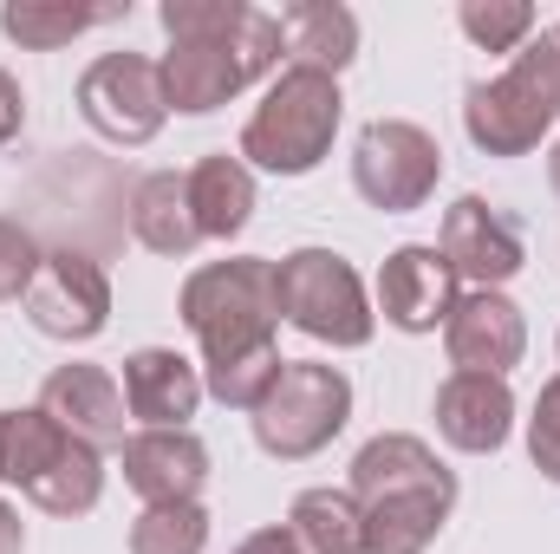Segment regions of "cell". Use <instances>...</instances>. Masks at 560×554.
<instances>
[{
	"mask_svg": "<svg viewBox=\"0 0 560 554\" xmlns=\"http://www.w3.org/2000/svg\"><path fill=\"white\" fill-rule=\"evenodd\" d=\"M202 405V372L170 353V346H138L125 359V412L143 430H189V417Z\"/></svg>",
	"mask_w": 560,
	"mask_h": 554,
	"instance_id": "18",
	"label": "cell"
},
{
	"mask_svg": "<svg viewBox=\"0 0 560 554\" xmlns=\"http://www.w3.org/2000/svg\"><path fill=\"white\" fill-rule=\"evenodd\" d=\"M443 353L456 372H482V379H509L528 353V320L509 293L495 287H476L450 307L443 320Z\"/></svg>",
	"mask_w": 560,
	"mask_h": 554,
	"instance_id": "11",
	"label": "cell"
},
{
	"mask_svg": "<svg viewBox=\"0 0 560 554\" xmlns=\"http://www.w3.org/2000/svg\"><path fill=\"white\" fill-rule=\"evenodd\" d=\"M443 176V150L423 125H405V118H372L359 143H352V183L372 209L385 216H405V209H423L430 189Z\"/></svg>",
	"mask_w": 560,
	"mask_h": 554,
	"instance_id": "8",
	"label": "cell"
},
{
	"mask_svg": "<svg viewBox=\"0 0 560 554\" xmlns=\"http://www.w3.org/2000/svg\"><path fill=\"white\" fill-rule=\"evenodd\" d=\"M515 424V392L509 379H482V372H450L436 385V437L463 457H495L509 443Z\"/></svg>",
	"mask_w": 560,
	"mask_h": 554,
	"instance_id": "16",
	"label": "cell"
},
{
	"mask_svg": "<svg viewBox=\"0 0 560 554\" xmlns=\"http://www.w3.org/2000/svg\"><path fill=\"white\" fill-rule=\"evenodd\" d=\"M20 307H26V320H33L46 339L79 346V339H98V333H105V320H112V280H105V268H98L92 255L59 249V255L39 262V280L26 287Z\"/></svg>",
	"mask_w": 560,
	"mask_h": 554,
	"instance_id": "10",
	"label": "cell"
},
{
	"mask_svg": "<svg viewBox=\"0 0 560 554\" xmlns=\"http://www.w3.org/2000/svg\"><path fill=\"white\" fill-rule=\"evenodd\" d=\"M209 549V509L202 503H163L131 522V554H202Z\"/></svg>",
	"mask_w": 560,
	"mask_h": 554,
	"instance_id": "24",
	"label": "cell"
},
{
	"mask_svg": "<svg viewBox=\"0 0 560 554\" xmlns=\"http://www.w3.org/2000/svg\"><path fill=\"white\" fill-rule=\"evenodd\" d=\"M235 554H306V549L293 542V529H255V535H248Z\"/></svg>",
	"mask_w": 560,
	"mask_h": 554,
	"instance_id": "30",
	"label": "cell"
},
{
	"mask_svg": "<svg viewBox=\"0 0 560 554\" xmlns=\"http://www.w3.org/2000/svg\"><path fill=\"white\" fill-rule=\"evenodd\" d=\"M443 262L456 268V280H476V287L502 293V280L522 275L528 249H522V229L502 209H489L482 196H456L443 209Z\"/></svg>",
	"mask_w": 560,
	"mask_h": 554,
	"instance_id": "12",
	"label": "cell"
},
{
	"mask_svg": "<svg viewBox=\"0 0 560 554\" xmlns=\"http://www.w3.org/2000/svg\"><path fill=\"white\" fill-rule=\"evenodd\" d=\"M548 183H555V196H560V143H555V157H548Z\"/></svg>",
	"mask_w": 560,
	"mask_h": 554,
	"instance_id": "32",
	"label": "cell"
},
{
	"mask_svg": "<svg viewBox=\"0 0 560 554\" xmlns=\"http://www.w3.org/2000/svg\"><path fill=\"white\" fill-rule=\"evenodd\" d=\"M39 412L92 450H105V443L125 450V385L105 366H59L39 385Z\"/></svg>",
	"mask_w": 560,
	"mask_h": 554,
	"instance_id": "17",
	"label": "cell"
},
{
	"mask_svg": "<svg viewBox=\"0 0 560 554\" xmlns=\"http://www.w3.org/2000/svg\"><path fill=\"white\" fill-rule=\"evenodd\" d=\"M339 118H346L339 79L313 72V66H287L275 79V92L255 105L248 131H242V157L255 170H268V176H306L332 150Z\"/></svg>",
	"mask_w": 560,
	"mask_h": 554,
	"instance_id": "5",
	"label": "cell"
},
{
	"mask_svg": "<svg viewBox=\"0 0 560 554\" xmlns=\"http://www.w3.org/2000/svg\"><path fill=\"white\" fill-rule=\"evenodd\" d=\"M528 457H535V470L560 483V372L541 385V399H535V417H528Z\"/></svg>",
	"mask_w": 560,
	"mask_h": 554,
	"instance_id": "28",
	"label": "cell"
},
{
	"mask_svg": "<svg viewBox=\"0 0 560 554\" xmlns=\"http://www.w3.org/2000/svg\"><path fill=\"white\" fill-rule=\"evenodd\" d=\"M26 125V99H20V79L13 72H0V143L13 138Z\"/></svg>",
	"mask_w": 560,
	"mask_h": 554,
	"instance_id": "29",
	"label": "cell"
},
{
	"mask_svg": "<svg viewBox=\"0 0 560 554\" xmlns=\"http://www.w3.org/2000/svg\"><path fill=\"white\" fill-rule=\"evenodd\" d=\"M352 503L365 516V554H423L456 509V476L423 437L385 430L352 457Z\"/></svg>",
	"mask_w": 560,
	"mask_h": 554,
	"instance_id": "2",
	"label": "cell"
},
{
	"mask_svg": "<svg viewBox=\"0 0 560 554\" xmlns=\"http://www.w3.org/2000/svg\"><path fill=\"white\" fill-rule=\"evenodd\" d=\"M0 483L46 516H85L105 496V463L46 412H0Z\"/></svg>",
	"mask_w": 560,
	"mask_h": 554,
	"instance_id": "4",
	"label": "cell"
},
{
	"mask_svg": "<svg viewBox=\"0 0 560 554\" xmlns=\"http://www.w3.org/2000/svg\"><path fill=\"white\" fill-rule=\"evenodd\" d=\"M39 242L13 222V216H0V300H26V287L39 280Z\"/></svg>",
	"mask_w": 560,
	"mask_h": 554,
	"instance_id": "27",
	"label": "cell"
},
{
	"mask_svg": "<svg viewBox=\"0 0 560 554\" xmlns=\"http://www.w3.org/2000/svg\"><path fill=\"white\" fill-rule=\"evenodd\" d=\"M509 72H515V79H522V85H528V92L560 118V26H535Z\"/></svg>",
	"mask_w": 560,
	"mask_h": 554,
	"instance_id": "26",
	"label": "cell"
},
{
	"mask_svg": "<svg viewBox=\"0 0 560 554\" xmlns=\"http://www.w3.org/2000/svg\"><path fill=\"white\" fill-rule=\"evenodd\" d=\"M456 26H463L482 53H522L541 20H535L528 0H463V7H456Z\"/></svg>",
	"mask_w": 560,
	"mask_h": 554,
	"instance_id": "25",
	"label": "cell"
},
{
	"mask_svg": "<svg viewBox=\"0 0 560 554\" xmlns=\"http://www.w3.org/2000/svg\"><path fill=\"white\" fill-rule=\"evenodd\" d=\"M346 417H352V385L339 366L287 359L275 392L255 405V443L280 463H300V457H319L346 430Z\"/></svg>",
	"mask_w": 560,
	"mask_h": 554,
	"instance_id": "6",
	"label": "cell"
},
{
	"mask_svg": "<svg viewBox=\"0 0 560 554\" xmlns=\"http://www.w3.org/2000/svg\"><path fill=\"white\" fill-rule=\"evenodd\" d=\"M0 554H26V529H20V516L0 503Z\"/></svg>",
	"mask_w": 560,
	"mask_h": 554,
	"instance_id": "31",
	"label": "cell"
},
{
	"mask_svg": "<svg viewBox=\"0 0 560 554\" xmlns=\"http://www.w3.org/2000/svg\"><path fill=\"white\" fill-rule=\"evenodd\" d=\"M287 529L306 554H365V516L352 489H300Z\"/></svg>",
	"mask_w": 560,
	"mask_h": 554,
	"instance_id": "22",
	"label": "cell"
},
{
	"mask_svg": "<svg viewBox=\"0 0 560 554\" xmlns=\"http://www.w3.org/2000/svg\"><path fill=\"white\" fill-rule=\"evenodd\" d=\"M548 125H555V112L515 72L482 79V85L463 92V131H469L476 150H489V157H528L535 143L548 138Z\"/></svg>",
	"mask_w": 560,
	"mask_h": 554,
	"instance_id": "14",
	"label": "cell"
},
{
	"mask_svg": "<svg viewBox=\"0 0 560 554\" xmlns=\"http://www.w3.org/2000/svg\"><path fill=\"white\" fill-rule=\"evenodd\" d=\"M79 112L98 138L112 143H150L170 118L163 99V66L143 53H105L79 72Z\"/></svg>",
	"mask_w": 560,
	"mask_h": 554,
	"instance_id": "9",
	"label": "cell"
},
{
	"mask_svg": "<svg viewBox=\"0 0 560 554\" xmlns=\"http://www.w3.org/2000/svg\"><path fill=\"white\" fill-rule=\"evenodd\" d=\"M176 313H183V326L202 346V372L280 353L275 346L280 287H275V262H261V255H235V262L196 268V275L183 280Z\"/></svg>",
	"mask_w": 560,
	"mask_h": 554,
	"instance_id": "3",
	"label": "cell"
},
{
	"mask_svg": "<svg viewBox=\"0 0 560 554\" xmlns=\"http://www.w3.org/2000/svg\"><path fill=\"white\" fill-rule=\"evenodd\" d=\"M131 235H138L150 255H196L202 229H196V209H189V176L176 170H150L138 189H131Z\"/></svg>",
	"mask_w": 560,
	"mask_h": 554,
	"instance_id": "19",
	"label": "cell"
},
{
	"mask_svg": "<svg viewBox=\"0 0 560 554\" xmlns=\"http://www.w3.org/2000/svg\"><path fill=\"white\" fill-rule=\"evenodd\" d=\"M456 300H463V280L443 262V249H430V242L392 249V262L378 268V307L398 333H436Z\"/></svg>",
	"mask_w": 560,
	"mask_h": 554,
	"instance_id": "13",
	"label": "cell"
},
{
	"mask_svg": "<svg viewBox=\"0 0 560 554\" xmlns=\"http://www.w3.org/2000/svg\"><path fill=\"white\" fill-rule=\"evenodd\" d=\"M170 53H163V99L170 112H215L255 79H268L287 53L280 13H261L248 0H163L156 7Z\"/></svg>",
	"mask_w": 560,
	"mask_h": 554,
	"instance_id": "1",
	"label": "cell"
},
{
	"mask_svg": "<svg viewBox=\"0 0 560 554\" xmlns=\"http://www.w3.org/2000/svg\"><path fill=\"white\" fill-rule=\"evenodd\" d=\"M189 209H196L202 242H209V235H215V242L242 235V229L255 222V176H248V163L229 157V150L202 157V163L189 170Z\"/></svg>",
	"mask_w": 560,
	"mask_h": 554,
	"instance_id": "21",
	"label": "cell"
},
{
	"mask_svg": "<svg viewBox=\"0 0 560 554\" xmlns=\"http://www.w3.org/2000/svg\"><path fill=\"white\" fill-rule=\"evenodd\" d=\"M118 463H125V483L150 509L196 503V489L209 483V443L196 430H138V437H125Z\"/></svg>",
	"mask_w": 560,
	"mask_h": 554,
	"instance_id": "15",
	"label": "cell"
},
{
	"mask_svg": "<svg viewBox=\"0 0 560 554\" xmlns=\"http://www.w3.org/2000/svg\"><path fill=\"white\" fill-rule=\"evenodd\" d=\"M112 13H118V7H66V0H7V7H0V33H7L13 46H26V53H52V46L79 39V33L105 26Z\"/></svg>",
	"mask_w": 560,
	"mask_h": 554,
	"instance_id": "23",
	"label": "cell"
},
{
	"mask_svg": "<svg viewBox=\"0 0 560 554\" xmlns=\"http://www.w3.org/2000/svg\"><path fill=\"white\" fill-rule=\"evenodd\" d=\"M280 33H287L293 66H313V72L339 79L359 59V13L339 7V0H293V7H280Z\"/></svg>",
	"mask_w": 560,
	"mask_h": 554,
	"instance_id": "20",
	"label": "cell"
},
{
	"mask_svg": "<svg viewBox=\"0 0 560 554\" xmlns=\"http://www.w3.org/2000/svg\"><path fill=\"white\" fill-rule=\"evenodd\" d=\"M280 287V320L300 326L319 346H365L372 339V300L365 280L346 255L332 249H293L287 262H275Z\"/></svg>",
	"mask_w": 560,
	"mask_h": 554,
	"instance_id": "7",
	"label": "cell"
}]
</instances>
